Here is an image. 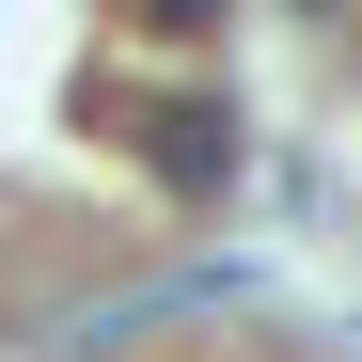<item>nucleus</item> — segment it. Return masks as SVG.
<instances>
[{
	"instance_id": "f257e3e1",
	"label": "nucleus",
	"mask_w": 362,
	"mask_h": 362,
	"mask_svg": "<svg viewBox=\"0 0 362 362\" xmlns=\"http://www.w3.org/2000/svg\"><path fill=\"white\" fill-rule=\"evenodd\" d=\"M158 16H173V32H205V16H221V0H158Z\"/></svg>"
}]
</instances>
